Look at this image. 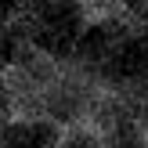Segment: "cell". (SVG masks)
<instances>
[{"mask_svg": "<svg viewBox=\"0 0 148 148\" xmlns=\"http://www.w3.org/2000/svg\"><path fill=\"white\" fill-rule=\"evenodd\" d=\"M87 105H90V98H87L83 83H76V79H54V83H47V90H43V108H47V116L54 123L79 119V116L87 112Z\"/></svg>", "mask_w": 148, "mask_h": 148, "instance_id": "1", "label": "cell"}, {"mask_svg": "<svg viewBox=\"0 0 148 148\" xmlns=\"http://www.w3.org/2000/svg\"><path fill=\"white\" fill-rule=\"evenodd\" d=\"M47 127L43 123H11L0 130V148H47Z\"/></svg>", "mask_w": 148, "mask_h": 148, "instance_id": "2", "label": "cell"}, {"mask_svg": "<svg viewBox=\"0 0 148 148\" xmlns=\"http://www.w3.org/2000/svg\"><path fill=\"white\" fill-rule=\"evenodd\" d=\"M101 137H105V148H145V137H141L137 119L123 123V127L108 130V134H101Z\"/></svg>", "mask_w": 148, "mask_h": 148, "instance_id": "3", "label": "cell"}, {"mask_svg": "<svg viewBox=\"0 0 148 148\" xmlns=\"http://www.w3.org/2000/svg\"><path fill=\"white\" fill-rule=\"evenodd\" d=\"M65 148H105V137L94 134V130H87V127H76L65 137Z\"/></svg>", "mask_w": 148, "mask_h": 148, "instance_id": "4", "label": "cell"}]
</instances>
